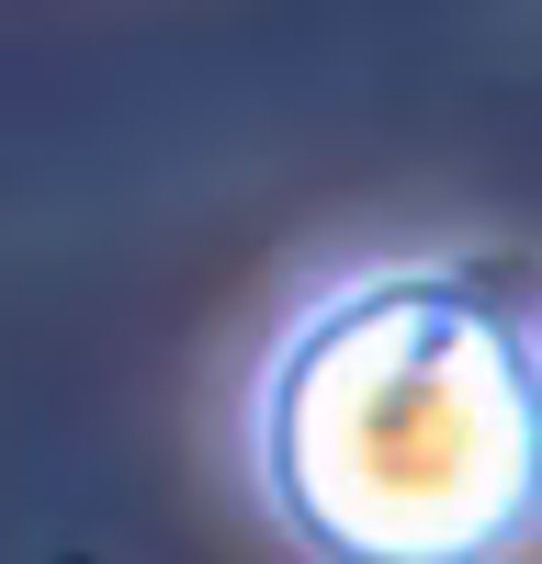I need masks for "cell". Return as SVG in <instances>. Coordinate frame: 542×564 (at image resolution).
<instances>
[{"mask_svg":"<svg viewBox=\"0 0 542 564\" xmlns=\"http://www.w3.org/2000/svg\"><path fill=\"white\" fill-rule=\"evenodd\" d=\"M294 531L339 564H486L542 520V372L475 294H339L260 417Z\"/></svg>","mask_w":542,"mask_h":564,"instance_id":"cell-1","label":"cell"}]
</instances>
